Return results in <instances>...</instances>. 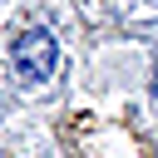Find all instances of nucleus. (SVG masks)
Here are the masks:
<instances>
[{
	"mask_svg": "<svg viewBox=\"0 0 158 158\" xmlns=\"http://www.w3.org/2000/svg\"><path fill=\"white\" fill-rule=\"evenodd\" d=\"M54 59H59V49H54V40H49L44 30H30V35L15 40V69H20L25 79H49Z\"/></svg>",
	"mask_w": 158,
	"mask_h": 158,
	"instance_id": "f257e3e1",
	"label": "nucleus"
}]
</instances>
